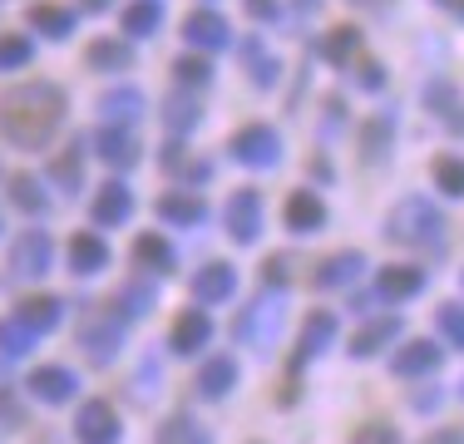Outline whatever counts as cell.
<instances>
[{
    "instance_id": "4316f807",
    "label": "cell",
    "mask_w": 464,
    "mask_h": 444,
    "mask_svg": "<svg viewBox=\"0 0 464 444\" xmlns=\"http://www.w3.org/2000/svg\"><path fill=\"white\" fill-rule=\"evenodd\" d=\"M15 316L25 321L35 336H45V331H54L64 321V302H60V296H25V302L15 306Z\"/></svg>"
},
{
    "instance_id": "8fae6325",
    "label": "cell",
    "mask_w": 464,
    "mask_h": 444,
    "mask_svg": "<svg viewBox=\"0 0 464 444\" xmlns=\"http://www.w3.org/2000/svg\"><path fill=\"white\" fill-rule=\"evenodd\" d=\"M94 153L109 163V169H134L143 149H139V133L129 124H104L94 133Z\"/></svg>"
},
{
    "instance_id": "83f0119b",
    "label": "cell",
    "mask_w": 464,
    "mask_h": 444,
    "mask_svg": "<svg viewBox=\"0 0 464 444\" xmlns=\"http://www.w3.org/2000/svg\"><path fill=\"white\" fill-rule=\"evenodd\" d=\"M30 25L50 40H64V35H74V10L54 5V0H40V5H30Z\"/></svg>"
},
{
    "instance_id": "ee69618b",
    "label": "cell",
    "mask_w": 464,
    "mask_h": 444,
    "mask_svg": "<svg viewBox=\"0 0 464 444\" xmlns=\"http://www.w3.org/2000/svg\"><path fill=\"white\" fill-rule=\"evenodd\" d=\"M262 276H267L272 292H282L286 282H292V272H286V257H267V266H262Z\"/></svg>"
},
{
    "instance_id": "7dc6e473",
    "label": "cell",
    "mask_w": 464,
    "mask_h": 444,
    "mask_svg": "<svg viewBox=\"0 0 464 444\" xmlns=\"http://www.w3.org/2000/svg\"><path fill=\"white\" fill-rule=\"evenodd\" d=\"M257 20H277V0H242Z\"/></svg>"
},
{
    "instance_id": "7a4b0ae2",
    "label": "cell",
    "mask_w": 464,
    "mask_h": 444,
    "mask_svg": "<svg viewBox=\"0 0 464 444\" xmlns=\"http://www.w3.org/2000/svg\"><path fill=\"white\" fill-rule=\"evenodd\" d=\"M445 232L450 222L440 213L430 198H401V203L391 208V217H385V237L401 242V247H420V252H445Z\"/></svg>"
},
{
    "instance_id": "db71d44e",
    "label": "cell",
    "mask_w": 464,
    "mask_h": 444,
    "mask_svg": "<svg viewBox=\"0 0 464 444\" xmlns=\"http://www.w3.org/2000/svg\"><path fill=\"white\" fill-rule=\"evenodd\" d=\"M296 5H302V10H312V5H316V0H296Z\"/></svg>"
},
{
    "instance_id": "1f68e13d",
    "label": "cell",
    "mask_w": 464,
    "mask_h": 444,
    "mask_svg": "<svg viewBox=\"0 0 464 444\" xmlns=\"http://www.w3.org/2000/svg\"><path fill=\"white\" fill-rule=\"evenodd\" d=\"M430 178H435V188L445 198H455V203L464 198V159L459 153H440V159L430 163Z\"/></svg>"
},
{
    "instance_id": "6f0895ef",
    "label": "cell",
    "mask_w": 464,
    "mask_h": 444,
    "mask_svg": "<svg viewBox=\"0 0 464 444\" xmlns=\"http://www.w3.org/2000/svg\"><path fill=\"white\" fill-rule=\"evenodd\" d=\"M459 282H464V272H459Z\"/></svg>"
},
{
    "instance_id": "5b68a950",
    "label": "cell",
    "mask_w": 464,
    "mask_h": 444,
    "mask_svg": "<svg viewBox=\"0 0 464 444\" xmlns=\"http://www.w3.org/2000/svg\"><path fill=\"white\" fill-rule=\"evenodd\" d=\"M80 351L90 355L94 365H109L124 351V316H119V311H90V316L80 321Z\"/></svg>"
},
{
    "instance_id": "b9f144b4",
    "label": "cell",
    "mask_w": 464,
    "mask_h": 444,
    "mask_svg": "<svg viewBox=\"0 0 464 444\" xmlns=\"http://www.w3.org/2000/svg\"><path fill=\"white\" fill-rule=\"evenodd\" d=\"M30 54H35V44L25 35H0V70H25Z\"/></svg>"
},
{
    "instance_id": "11a10c76",
    "label": "cell",
    "mask_w": 464,
    "mask_h": 444,
    "mask_svg": "<svg viewBox=\"0 0 464 444\" xmlns=\"http://www.w3.org/2000/svg\"><path fill=\"white\" fill-rule=\"evenodd\" d=\"M356 5H381V0H356Z\"/></svg>"
},
{
    "instance_id": "c3c4849f",
    "label": "cell",
    "mask_w": 464,
    "mask_h": 444,
    "mask_svg": "<svg viewBox=\"0 0 464 444\" xmlns=\"http://www.w3.org/2000/svg\"><path fill=\"white\" fill-rule=\"evenodd\" d=\"M425 99L440 109V104H450V99H455V89H445V84H430V89H425Z\"/></svg>"
},
{
    "instance_id": "816d5d0a",
    "label": "cell",
    "mask_w": 464,
    "mask_h": 444,
    "mask_svg": "<svg viewBox=\"0 0 464 444\" xmlns=\"http://www.w3.org/2000/svg\"><path fill=\"white\" fill-rule=\"evenodd\" d=\"M440 5H445V10H455V15L464 20V0H440Z\"/></svg>"
},
{
    "instance_id": "60d3db41",
    "label": "cell",
    "mask_w": 464,
    "mask_h": 444,
    "mask_svg": "<svg viewBox=\"0 0 464 444\" xmlns=\"http://www.w3.org/2000/svg\"><path fill=\"white\" fill-rule=\"evenodd\" d=\"M173 74H179L183 89H203L213 84V64L203 60V54H183V60H173Z\"/></svg>"
},
{
    "instance_id": "ab89813d",
    "label": "cell",
    "mask_w": 464,
    "mask_h": 444,
    "mask_svg": "<svg viewBox=\"0 0 464 444\" xmlns=\"http://www.w3.org/2000/svg\"><path fill=\"white\" fill-rule=\"evenodd\" d=\"M435 326H440V336H445V346H455L464 351V306L459 302H445L435 311Z\"/></svg>"
},
{
    "instance_id": "8992f818",
    "label": "cell",
    "mask_w": 464,
    "mask_h": 444,
    "mask_svg": "<svg viewBox=\"0 0 464 444\" xmlns=\"http://www.w3.org/2000/svg\"><path fill=\"white\" fill-rule=\"evenodd\" d=\"M223 222H227V237L237 247H252L262 237V193L257 188H237L223 208Z\"/></svg>"
},
{
    "instance_id": "9a60e30c",
    "label": "cell",
    "mask_w": 464,
    "mask_h": 444,
    "mask_svg": "<svg viewBox=\"0 0 464 444\" xmlns=\"http://www.w3.org/2000/svg\"><path fill=\"white\" fill-rule=\"evenodd\" d=\"M331 341H336V311H312L302 326V336H296V355H292V371H302L306 361H316Z\"/></svg>"
},
{
    "instance_id": "7bdbcfd3",
    "label": "cell",
    "mask_w": 464,
    "mask_h": 444,
    "mask_svg": "<svg viewBox=\"0 0 464 444\" xmlns=\"http://www.w3.org/2000/svg\"><path fill=\"white\" fill-rule=\"evenodd\" d=\"M351 444H401V430L395 425H361L351 435Z\"/></svg>"
},
{
    "instance_id": "8d00e7d4",
    "label": "cell",
    "mask_w": 464,
    "mask_h": 444,
    "mask_svg": "<svg viewBox=\"0 0 464 444\" xmlns=\"http://www.w3.org/2000/svg\"><path fill=\"white\" fill-rule=\"evenodd\" d=\"M35 341H40V336H35V331H30L20 316H5V321H0V355H25Z\"/></svg>"
},
{
    "instance_id": "f907efd6",
    "label": "cell",
    "mask_w": 464,
    "mask_h": 444,
    "mask_svg": "<svg viewBox=\"0 0 464 444\" xmlns=\"http://www.w3.org/2000/svg\"><path fill=\"white\" fill-rule=\"evenodd\" d=\"M411 405H415V410H435V405H440V391H430V395H411Z\"/></svg>"
},
{
    "instance_id": "4dcf8cb0",
    "label": "cell",
    "mask_w": 464,
    "mask_h": 444,
    "mask_svg": "<svg viewBox=\"0 0 464 444\" xmlns=\"http://www.w3.org/2000/svg\"><path fill=\"white\" fill-rule=\"evenodd\" d=\"M153 302H159V292H153V282H124L119 286V296H114V306H119V316L124 321H139V316H149Z\"/></svg>"
},
{
    "instance_id": "5bb4252c",
    "label": "cell",
    "mask_w": 464,
    "mask_h": 444,
    "mask_svg": "<svg viewBox=\"0 0 464 444\" xmlns=\"http://www.w3.org/2000/svg\"><path fill=\"white\" fill-rule=\"evenodd\" d=\"M361 272H366V252H356V247H346V252H336V257H326L322 266H316V292H346L351 282H361Z\"/></svg>"
},
{
    "instance_id": "f5cc1de1",
    "label": "cell",
    "mask_w": 464,
    "mask_h": 444,
    "mask_svg": "<svg viewBox=\"0 0 464 444\" xmlns=\"http://www.w3.org/2000/svg\"><path fill=\"white\" fill-rule=\"evenodd\" d=\"M84 5H90V10H104V5H109V0H84Z\"/></svg>"
},
{
    "instance_id": "f35d334b",
    "label": "cell",
    "mask_w": 464,
    "mask_h": 444,
    "mask_svg": "<svg viewBox=\"0 0 464 444\" xmlns=\"http://www.w3.org/2000/svg\"><path fill=\"white\" fill-rule=\"evenodd\" d=\"M80 163H84V143H74L70 153H60V159L50 163V178L64 188V193H80Z\"/></svg>"
},
{
    "instance_id": "7c38bea8",
    "label": "cell",
    "mask_w": 464,
    "mask_h": 444,
    "mask_svg": "<svg viewBox=\"0 0 464 444\" xmlns=\"http://www.w3.org/2000/svg\"><path fill=\"white\" fill-rule=\"evenodd\" d=\"M440 365H445V351H440V341H405V346L391 355V371L401 375V381H420V375H435Z\"/></svg>"
},
{
    "instance_id": "ac0fdd59",
    "label": "cell",
    "mask_w": 464,
    "mask_h": 444,
    "mask_svg": "<svg viewBox=\"0 0 464 444\" xmlns=\"http://www.w3.org/2000/svg\"><path fill=\"white\" fill-rule=\"evenodd\" d=\"M208 341H213V316H208V311H179V321H173V331H169L173 355H198Z\"/></svg>"
},
{
    "instance_id": "74e56055",
    "label": "cell",
    "mask_w": 464,
    "mask_h": 444,
    "mask_svg": "<svg viewBox=\"0 0 464 444\" xmlns=\"http://www.w3.org/2000/svg\"><path fill=\"white\" fill-rule=\"evenodd\" d=\"M159 444H208V430L198 425V420H188V415H173V420H163Z\"/></svg>"
},
{
    "instance_id": "836d02e7",
    "label": "cell",
    "mask_w": 464,
    "mask_h": 444,
    "mask_svg": "<svg viewBox=\"0 0 464 444\" xmlns=\"http://www.w3.org/2000/svg\"><path fill=\"white\" fill-rule=\"evenodd\" d=\"M163 25V5L159 0H134V5H124V35H153V30Z\"/></svg>"
},
{
    "instance_id": "6da1fadb",
    "label": "cell",
    "mask_w": 464,
    "mask_h": 444,
    "mask_svg": "<svg viewBox=\"0 0 464 444\" xmlns=\"http://www.w3.org/2000/svg\"><path fill=\"white\" fill-rule=\"evenodd\" d=\"M64 124V89L54 84H15L0 94V133L15 149H45Z\"/></svg>"
},
{
    "instance_id": "e0dca14e",
    "label": "cell",
    "mask_w": 464,
    "mask_h": 444,
    "mask_svg": "<svg viewBox=\"0 0 464 444\" xmlns=\"http://www.w3.org/2000/svg\"><path fill=\"white\" fill-rule=\"evenodd\" d=\"M237 292V266L232 262H208L203 272H193V302L203 306H218Z\"/></svg>"
},
{
    "instance_id": "484cf974",
    "label": "cell",
    "mask_w": 464,
    "mask_h": 444,
    "mask_svg": "<svg viewBox=\"0 0 464 444\" xmlns=\"http://www.w3.org/2000/svg\"><path fill=\"white\" fill-rule=\"evenodd\" d=\"M395 336H401V316H375V321H366V326L351 336V355H356V361H371V355L385 351Z\"/></svg>"
},
{
    "instance_id": "44dd1931",
    "label": "cell",
    "mask_w": 464,
    "mask_h": 444,
    "mask_svg": "<svg viewBox=\"0 0 464 444\" xmlns=\"http://www.w3.org/2000/svg\"><path fill=\"white\" fill-rule=\"evenodd\" d=\"M109 266V242L99 232H74L70 237V272L74 276H99Z\"/></svg>"
},
{
    "instance_id": "2e32d148",
    "label": "cell",
    "mask_w": 464,
    "mask_h": 444,
    "mask_svg": "<svg viewBox=\"0 0 464 444\" xmlns=\"http://www.w3.org/2000/svg\"><path fill=\"white\" fill-rule=\"evenodd\" d=\"M90 217H94V227H124L134 217V193L124 183H104L90 203Z\"/></svg>"
},
{
    "instance_id": "d6986e66",
    "label": "cell",
    "mask_w": 464,
    "mask_h": 444,
    "mask_svg": "<svg viewBox=\"0 0 464 444\" xmlns=\"http://www.w3.org/2000/svg\"><path fill=\"white\" fill-rule=\"evenodd\" d=\"M183 40L193 44V50H223L232 40V25L218 10H193V15L183 20Z\"/></svg>"
},
{
    "instance_id": "9c48e42d",
    "label": "cell",
    "mask_w": 464,
    "mask_h": 444,
    "mask_svg": "<svg viewBox=\"0 0 464 444\" xmlns=\"http://www.w3.org/2000/svg\"><path fill=\"white\" fill-rule=\"evenodd\" d=\"M25 391L40 400V405H70L74 391H80V375L70 365H35L25 381Z\"/></svg>"
},
{
    "instance_id": "d6a6232c",
    "label": "cell",
    "mask_w": 464,
    "mask_h": 444,
    "mask_svg": "<svg viewBox=\"0 0 464 444\" xmlns=\"http://www.w3.org/2000/svg\"><path fill=\"white\" fill-rule=\"evenodd\" d=\"M10 203H15L20 213H45L50 198H45V188H40L35 173H15L10 178Z\"/></svg>"
},
{
    "instance_id": "d4e9b609",
    "label": "cell",
    "mask_w": 464,
    "mask_h": 444,
    "mask_svg": "<svg viewBox=\"0 0 464 444\" xmlns=\"http://www.w3.org/2000/svg\"><path fill=\"white\" fill-rule=\"evenodd\" d=\"M153 208H159V217L169 227H198V222H208V203L198 193H163Z\"/></svg>"
},
{
    "instance_id": "3957f363",
    "label": "cell",
    "mask_w": 464,
    "mask_h": 444,
    "mask_svg": "<svg viewBox=\"0 0 464 444\" xmlns=\"http://www.w3.org/2000/svg\"><path fill=\"white\" fill-rule=\"evenodd\" d=\"M282 321H286L282 292H267V296H257V302H247V311L232 321V336H237L242 346H252V351H272L277 336H282Z\"/></svg>"
},
{
    "instance_id": "e575fe53",
    "label": "cell",
    "mask_w": 464,
    "mask_h": 444,
    "mask_svg": "<svg viewBox=\"0 0 464 444\" xmlns=\"http://www.w3.org/2000/svg\"><path fill=\"white\" fill-rule=\"evenodd\" d=\"M391 133H395V119L391 114L371 119V124L361 129V153H366V163H381L385 153H391Z\"/></svg>"
},
{
    "instance_id": "9f6ffc18",
    "label": "cell",
    "mask_w": 464,
    "mask_h": 444,
    "mask_svg": "<svg viewBox=\"0 0 464 444\" xmlns=\"http://www.w3.org/2000/svg\"><path fill=\"white\" fill-rule=\"evenodd\" d=\"M459 400H464V381H459Z\"/></svg>"
},
{
    "instance_id": "ffe728a7",
    "label": "cell",
    "mask_w": 464,
    "mask_h": 444,
    "mask_svg": "<svg viewBox=\"0 0 464 444\" xmlns=\"http://www.w3.org/2000/svg\"><path fill=\"white\" fill-rule=\"evenodd\" d=\"M198 395L203 400H223V395H232L237 391V361L232 355H208L203 365H198Z\"/></svg>"
},
{
    "instance_id": "f6af8a7d",
    "label": "cell",
    "mask_w": 464,
    "mask_h": 444,
    "mask_svg": "<svg viewBox=\"0 0 464 444\" xmlns=\"http://www.w3.org/2000/svg\"><path fill=\"white\" fill-rule=\"evenodd\" d=\"M356 84H361V89H381V84H385V64L366 60V64H361V74H356Z\"/></svg>"
},
{
    "instance_id": "bcb514c9",
    "label": "cell",
    "mask_w": 464,
    "mask_h": 444,
    "mask_svg": "<svg viewBox=\"0 0 464 444\" xmlns=\"http://www.w3.org/2000/svg\"><path fill=\"white\" fill-rule=\"evenodd\" d=\"M0 420H10V425H20V420H25V410L15 405V395H10V391H0Z\"/></svg>"
},
{
    "instance_id": "277c9868",
    "label": "cell",
    "mask_w": 464,
    "mask_h": 444,
    "mask_svg": "<svg viewBox=\"0 0 464 444\" xmlns=\"http://www.w3.org/2000/svg\"><path fill=\"white\" fill-rule=\"evenodd\" d=\"M227 153L242 169H277L282 163V133L272 124H242L227 139Z\"/></svg>"
},
{
    "instance_id": "603a6c76",
    "label": "cell",
    "mask_w": 464,
    "mask_h": 444,
    "mask_svg": "<svg viewBox=\"0 0 464 444\" xmlns=\"http://www.w3.org/2000/svg\"><path fill=\"white\" fill-rule=\"evenodd\" d=\"M198 124H203V104L193 99V89H183V84H179L169 99H163V129L183 139V133H193Z\"/></svg>"
},
{
    "instance_id": "52a82bcc",
    "label": "cell",
    "mask_w": 464,
    "mask_h": 444,
    "mask_svg": "<svg viewBox=\"0 0 464 444\" xmlns=\"http://www.w3.org/2000/svg\"><path fill=\"white\" fill-rule=\"evenodd\" d=\"M50 262H54V242H50V232H40V227L20 232L15 247H10V272H15L20 282H40V276L50 272Z\"/></svg>"
},
{
    "instance_id": "ba28073f",
    "label": "cell",
    "mask_w": 464,
    "mask_h": 444,
    "mask_svg": "<svg viewBox=\"0 0 464 444\" xmlns=\"http://www.w3.org/2000/svg\"><path fill=\"white\" fill-rule=\"evenodd\" d=\"M74 439L80 444H119L124 425H119V410L109 400H84L80 415H74Z\"/></svg>"
},
{
    "instance_id": "f546056e",
    "label": "cell",
    "mask_w": 464,
    "mask_h": 444,
    "mask_svg": "<svg viewBox=\"0 0 464 444\" xmlns=\"http://www.w3.org/2000/svg\"><path fill=\"white\" fill-rule=\"evenodd\" d=\"M242 64H247V74H252V84H257V89H272V84H277V74H282V64L267 54V44H262V40H242Z\"/></svg>"
},
{
    "instance_id": "f1b7e54d",
    "label": "cell",
    "mask_w": 464,
    "mask_h": 444,
    "mask_svg": "<svg viewBox=\"0 0 464 444\" xmlns=\"http://www.w3.org/2000/svg\"><path fill=\"white\" fill-rule=\"evenodd\" d=\"M84 60H90L94 70H104V74L134 70V50H129V40H94L90 50H84Z\"/></svg>"
},
{
    "instance_id": "cb8c5ba5",
    "label": "cell",
    "mask_w": 464,
    "mask_h": 444,
    "mask_svg": "<svg viewBox=\"0 0 464 444\" xmlns=\"http://www.w3.org/2000/svg\"><path fill=\"white\" fill-rule=\"evenodd\" d=\"M134 266H139V272H153V276H169L173 266H179V252H173L169 237H159V232H139Z\"/></svg>"
},
{
    "instance_id": "d590c367",
    "label": "cell",
    "mask_w": 464,
    "mask_h": 444,
    "mask_svg": "<svg viewBox=\"0 0 464 444\" xmlns=\"http://www.w3.org/2000/svg\"><path fill=\"white\" fill-rule=\"evenodd\" d=\"M356 50H361V30H356V25H336V30L322 40L326 64H351V60H356Z\"/></svg>"
},
{
    "instance_id": "4fadbf2b",
    "label": "cell",
    "mask_w": 464,
    "mask_h": 444,
    "mask_svg": "<svg viewBox=\"0 0 464 444\" xmlns=\"http://www.w3.org/2000/svg\"><path fill=\"white\" fill-rule=\"evenodd\" d=\"M425 282L430 276L420 272V266L395 262V266H381V272H375V296H381V302H411V296L425 292Z\"/></svg>"
},
{
    "instance_id": "7402d4cb",
    "label": "cell",
    "mask_w": 464,
    "mask_h": 444,
    "mask_svg": "<svg viewBox=\"0 0 464 444\" xmlns=\"http://www.w3.org/2000/svg\"><path fill=\"white\" fill-rule=\"evenodd\" d=\"M99 114H104V124H129L134 129L139 114H143V94L134 84H114V89L99 94Z\"/></svg>"
},
{
    "instance_id": "30bf717a",
    "label": "cell",
    "mask_w": 464,
    "mask_h": 444,
    "mask_svg": "<svg viewBox=\"0 0 464 444\" xmlns=\"http://www.w3.org/2000/svg\"><path fill=\"white\" fill-rule=\"evenodd\" d=\"M282 222H286V232H296V237H312V232H322V227H326V203H322V193H312V188H296V193L282 203Z\"/></svg>"
},
{
    "instance_id": "681fc988",
    "label": "cell",
    "mask_w": 464,
    "mask_h": 444,
    "mask_svg": "<svg viewBox=\"0 0 464 444\" xmlns=\"http://www.w3.org/2000/svg\"><path fill=\"white\" fill-rule=\"evenodd\" d=\"M425 444H464V430H435Z\"/></svg>"
}]
</instances>
